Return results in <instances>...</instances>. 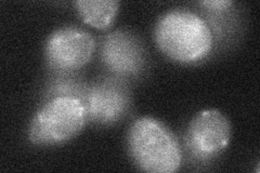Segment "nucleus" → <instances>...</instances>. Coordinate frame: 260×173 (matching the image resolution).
I'll return each mask as SVG.
<instances>
[{
    "label": "nucleus",
    "mask_w": 260,
    "mask_h": 173,
    "mask_svg": "<svg viewBox=\"0 0 260 173\" xmlns=\"http://www.w3.org/2000/svg\"><path fill=\"white\" fill-rule=\"evenodd\" d=\"M154 38L162 53L184 64L205 59L213 49V34L207 22L184 9L162 15L155 25Z\"/></svg>",
    "instance_id": "f257e3e1"
},
{
    "label": "nucleus",
    "mask_w": 260,
    "mask_h": 173,
    "mask_svg": "<svg viewBox=\"0 0 260 173\" xmlns=\"http://www.w3.org/2000/svg\"><path fill=\"white\" fill-rule=\"evenodd\" d=\"M130 157L142 171L174 173L181 166V148L164 123L141 117L130 127L127 135Z\"/></svg>",
    "instance_id": "f03ea898"
},
{
    "label": "nucleus",
    "mask_w": 260,
    "mask_h": 173,
    "mask_svg": "<svg viewBox=\"0 0 260 173\" xmlns=\"http://www.w3.org/2000/svg\"><path fill=\"white\" fill-rule=\"evenodd\" d=\"M87 112L80 98L54 96L32 117L28 139L35 145H59L75 137L87 122Z\"/></svg>",
    "instance_id": "7ed1b4c3"
},
{
    "label": "nucleus",
    "mask_w": 260,
    "mask_h": 173,
    "mask_svg": "<svg viewBox=\"0 0 260 173\" xmlns=\"http://www.w3.org/2000/svg\"><path fill=\"white\" fill-rule=\"evenodd\" d=\"M95 41L90 32L75 26L54 30L49 36L45 54L50 67L61 72L79 70L91 60Z\"/></svg>",
    "instance_id": "20e7f679"
},
{
    "label": "nucleus",
    "mask_w": 260,
    "mask_h": 173,
    "mask_svg": "<svg viewBox=\"0 0 260 173\" xmlns=\"http://www.w3.org/2000/svg\"><path fill=\"white\" fill-rule=\"evenodd\" d=\"M231 125L218 110H204L195 116L186 131V143L200 159H210L230 143Z\"/></svg>",
    "instance_id": "39448f33"
},
{
    "label": "nucleus",
    "mask_w": 260,
    "mask_h": 173,
    "mask_svg": "<svg viewBox=\"0 0 260 173\" xmlns=\"http://www.w3.org/2000/svg\"><path fill=\"white\" fill-rule=\"evenodd\" d=\"M91 121L109 125L118 121L128 109V95L121 86L103 81L87 89L80 97Z\"/></svg>",
    "instance_id": "423d86ee"
},
{
    "label": "nucleus",
    "mask_w": 260,
    "mask_h": 173,
    "mask_svg": "<svg viewBox=\"0 0 260 173\" xmlns=\"http://www.w3.org/2000/svg\"><path fill=\"white\" fill-rule=\"evenodd\" d=\"M101 57L108 68L119 75H136L144 63L139 41L124 30L113 31L103 39Z\"/></svg>",
    "instance_id": "0eeeda50"
},
{
    "label": "nucleus",
    "mask_w": 260,
    "mask_h": 173,
    "mask_svg": "<svg viewBox=\"0 0 260 173\" xmlns=\"http://www.w3.org/2000/svg\"><path fill=\"white\" fill-rule=\"evenodd\" d=\"M74 7L78 14L88 25L98 29L110 27L119 10L116 0H77Z\"/></svg>",
    "instance_id": "6e6552de"
},
{
    "label": "nucleus",
    "mask_w": 260,
    "mask_h": 173,
    "mask_svg": "<svg viewBox=\"0 0 260 173\" xmlns=\"http://www.w3.org/2000/svg\"><path fill=\"white\" fill-rule=\"evenodd\" d=\"M201 5L211 10L220 11L229 9L231 6H233V2H230V0H205V2H202Z\"/></svg>",
    "instance_id": "1a4fd4ad"
}]
</instances>
